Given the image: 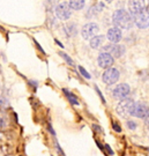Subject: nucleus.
Returning <instances> with one entry per match:
<instances>
[{
    "mask_svg": "<svg viewBox=\"0 0 149 156\" xmlns=\"http://www.w3.org/2000/svg\"><path fill=\"white\" fill-rule=\"evenodd\" d=\"M144 1L133 0V1H129V2H128V13H129L132 16H135V15H139V14L144 13Z\"/></svg>",
    "mask_w": 149,
    "mask_h": 156,
    "instance_id": "1a4fd4ad",
    "label": "nucleus"
},
{
    "mask_svg": "<svg viewBox=\"0 0 149 156\" xmlns=\"http://www.w3.org/2000/svg\"><path fill=\"white\" fill-rule=\"evenodd\" d=\"M112 128H113L116 132H118V133H120V132H122V127H120L117 123H112Z\"/></svg>",
    "mask_w": 149,
    "mask_h": 156,
    "instance_id": "412c9836",
    "label": "nucleus"
},
{
    "mask_svg": "<svg viewBox=\"0 0 149 156\" xmlns=\"http://www.w3.org/2000/svg\"><path fill=\"white\" fill-rule=\"evenodd\" d=\"M105 41V37L103 35H98V36H95L93 38L90 39V42H89V44H90V48L91 49H95V50H97L101 48V45L104 43Z\"/></svg>",
    "mask_w": 149,
    "mask_h": 156,
    "instance_id": "ddd939ff",
    "label": "nucleus"
},
{
    "mask_svg": "<svg viewBox=\"0 0 149 156\" xmlns=\"http://www.w3.org/2000/svg\"><path fill=\"white\" fill-rule=\"evenodd\" d=\"M134 106H135L134 101L131 100V98H126V100L120 101V102L118 103V105H117V108H116V111L120 117L127 118L128 116H132L133 115Z\"/></svg>",
    "mask_w": 149,
    "mask_h": 156,
    "instance_id": "f03ea898",
    "label": "nucleus"
},
{
    "mask_svg": "<svg viewBox=\"0 0 149 156\" xmlns=\"http://www.w3.org/2000/svg\"><path fill=\"white\" fill-rule=\"evenodd\" d=\"M129 91H131V88L127 83H122L119 86H117L116 88L113 89V97L117 98V100L124 101L127 98V96L129 95Z\"/></svg>",
    "mask_w": 149,
    "mask_h": 156,
    "instance_id": "423d86ee",
    "label": "nucleus"
},
{
    "mask_svg": "<svg viewBox=\"0 0 149 156\" xmlns=\"http://www.w3.org/2000/svg\"><path fill=\"white\" fill-rule=\"evenodd\" d=\"M102 50H103V52H106V53L111 55L113 57V59L115 58H120L125 53V48L118 44H108L103 46Z\"/></svg>",
    "mask_w": 149,
    "mask_h": 156,
    "instance_id": "39448f33",
    "label": "nucleus"
},
{
    "mask_svg": "<svg viewBox=\"0 0 149 156\" xmlns=\"http://www.w3.org/2000/svg\"><path fill=\"white\" fill-rule=\"evenodd\" d=\"M62 91L65 93V95L67 96V98H68V101L72 103L73 105H79V102H77L76 97H75V95H73L72 93H69L67 89H62Z\"/></svg>",
    "mask_w": 149,
    "mask_h": 156,
    "instance_id": "dca6fc26",
    "label": "nucleus"
},
{
    "mask_svg": "<svg viewBox=\"0 0 149 156\" xmlns=\"http://www.w3.org/2000/svg\"><path fill=\"white\" fill-rule=\"evenodd\" d=\"M119 76H120L119 71H118L117 68H115V67H111V68H108V69L103 73L102 80H103V82L106 84H113L119 80Z\"/></svg>",
    "mask_w": 149,
    "mask_h": 156,
    "instance_id": "7ed1b4c3",
    "label": "nucleus"
},
{
    "mask_svg": "<svg viewBox=\"0 0 149 156\" xmlns=\"http://www.w3.org/2000/svg\"><path fill=\"white\" fill-rule=\"evenodd\" d=\"M55 15L62 21H66L71 17L72 12H71V8L68 7L66 2H61L55 7Z\"/></svg>",
    "mask_w": 149,
    "mask_h": 156,
    "instance_id": "0eeeda50",
    "label": "nucleus"
},
{
    "mask_svg": "<svg viewBox=\"0 0 149 156\" xmlns=\"http://www.w3.org/2000/svg\"><path fill=\"white\" fill-rule=\"evenodd\" d=\"M127 127L131 128V129H135L137 128V124H135V122L129 120V122H127Z\"/></svg>",
    "mask_w": 149,
    "mask_h": 156,
    "instance_id": "aec40b11",
    "label": "nucleus"
},
{
    "mask_svg": "<svg viewBox=\"0 0 149 156\" xmlns=\"http://www.w3.org/2000/svg\"><path fill=\"white\" fill-rule=\"evenodd\" d=\"M112 21L117 28L131 29L134 23L133 16L125 9H117L112 15Z\"/></svg>",
    "mask_w": 149,
    "mask_h": 156,
    "instance_id": "f257e3e1",
    "label": "nucleus"
},
{
    "mask_svg": "<svg viewBox=\"0 0 149 156\" xmlns=\"http://www.w3.org/2000/svg\"><path fill=\"white\" fill-rule=\"evenodd\" d=\"M59 56H61L65 60H66L67 64H69V65H74V62H73L72 59H71V57L68 56V55H66L65 52H59Z\"/></svg>",
    "mask_w": 149,
    "mask_h": 156,
    "instance_id": "a211bd4d",
    "label": "nucleus"
},
{
    "mask_svg": "<svg viewBox=\"0 0 149 156\" xmlns=\"http://www.w3.org/2000/svg\"><path fill=\"white\" fill-rule=\"evenodd\" d=\"M144 125L149 128V113H148V116L144 118Z\"/></svg>",
    "mask_w": 149,
    "mask_h": 156,
    "instance_id": "393cba45",
    "label": "nucleus"
},
{
    "mask_svg": "<svg viewBox=\"0 0 149 156\" xmlns=\"http://www.w3.org/2000/svg\"><path fill=\"white\" fill-rule=\"evenodd\" d=\"M113 57L106 53V52H101L98 55V58H97V62H98V66L102 67V68H111V66L113 65Z\"/></svg>",
    "mask_w": 149,
    "mask_h": 156,
    "instance_id": "6e6552de",
    "label": "nucleus"
},
{
    "mask_svg": "<svg viewBox=\"0 0 149 156\" xmlns=\"http://www.w3.org/2000/svg\"><path fill=\"white\" fill-rule=\"evenodd\" d=\"M106 37H108V39L111 42V44H117V43L122 38V33L119 28L112 27V28H110L108 30Z\"/></svg>",
    "mask_w": 149,
    "mask_h": 156,
    "instance_id": "9b49d317",
    "label": "nucleus"
},
{
    "mask_svg": "<svg viewBox=\"0 0 149 156\" xmlns=\"http://www.w3.org/2000/svg\"><path fill=\"white\" fill-rule=\"evenodd\" d=\"M79 71H80V73H81V74H82V75L86 79H88V80L90 79V74H89V73L87 72V71H86V69H84L82 66H79Z\"/></svg>",
    "mask_w": 149,
    "mask_h": 156,
    "instance_id": "6ab92c4d",
    "label": "nucleus"
},
{
    "mask_svg": "<svg viewBox=\"0 0 149 156\" xmlns=\"http://www.w3.org/2000/svg\"><path fill=\"white\" fill-rule=\"evenodd\" d=\"M65 29H66V31L71 36H74V35H76V24H74V23H69V24H67L66 27H65Z\"/></svg>",
    "mask_w": 149,
    "mask_h": 156,
    "instance_id": "f3484780",
    "label": "nucleus"
},
{
    "mask_svg": "<svg viewBox=\"0 0 149 156\" xmlns=\"http://www.w3.org/2000/svg\"><path fill=\"white\" fill-rule=\"evenodd\" d=\"M95 89H96V91H97V94L99 95V97H101V100H102V101H103V102H104V103H105L104 97H103V95H102V93H101V90L98 89V87H96V86H95Z\"/></svg>",
    "mask_w": 149,
    "mask_h": 156,
    "instance_id": "4be33fe9",
    "label": "nucleus"
},
{
    "mask_svg": "<svg viewBox=\"0 0 149 156\" xmlns=\"http://www.w3.org/2000/svg\"><path fill=\"white\" fill-rule=\"evenodd\" d=\"M105 149L108 151V153H109L110 155H113V151H111V148H110V146L109 145H105Z\"/></svg>",
    "mask_w": 149,
    "mask_h": 156,
    "instance_id": "5701e85b",
    "label": "nucleus"
},
{
    "mask_svg": "<svg viewBox=\"0 0 149 156\" xmlns=\"http://www.w3.org/2000/svg\"><path fill=\"white\" fill-rule=\"evenodd\" d=\"M133 19H134V23L137 24V27H139L140 29H146L149 27V14L147 12L135 15L133 16Z\"/></svg>",
    "mask_w": 149,
    "mask_h": 156,
    "instance_id": "9d476101",
    "label": "nucleus"
},
{
    "mask_svg": "<svg viewBox=\"0 0 149 156\" xmlns=\"http://www.w3.org/2000/svg\"><path fill=\"white\" fill-rule=\"evenodd\" d=\"M103 2L102 1H99V2H97L96 5L94 6H91L90 7V9H89V12L87 13V16L88 17H91V16H94V15H97L99 12H101V9L103 8Z\"/></svg>",
    "mask_w": 149,
    "mask_h": 156,
    "instance_id": "2eb2a0df",
    "label": "nucleus"
},
{
    "mask_svg": "<svg viewBox=\"0 0 149 156\" xmlns=\"http://www.w3.org/2000/svg\"><path fill=\"white\" fill-rule=\"evenodd\" d=\"M147 13L149 14V5H148V7H147Z\"/></svg>",
    "mask_w": 149,
    "mask_h": 156,
    "instance_id": "cd10ccee",
    "label": "nucleus"
},
{
    "mask_svg": "<svg viewBox=\"0 0 149 156\" xmlns=\"http://www.w3.org/2000/svg\"><path fill=\"white\" fill-rule=\"evenodd\" d=\"M4 109V104H2V98H0V110Z\"/></svg>",
    "mask_w": 149,
    "mask_h": 156,
    "instance_id": "a878e982",
    "label": "nucleus"
},
{
    "mask_svg": "<svg viewBox=\"0 0 149 156\" xmlns=\"http://www.w3.org/2000/svg\"><path fill=\"white\" fill-rule=\"evenodd\" d=\"M84 4H86L84 0H69V1L67 2L68 7H69L71 9H75V11L82 9L83 7H84Z\"/></svg>",
    "mask_w": 149,
    "mask_h": 156,
    "instance_id": "4468645a",
    "label": "nucleus"
},
{
    "mask_svg": "<svg viewBox=\"0 0 149 156\" xmlns=\"http://www.w3.org/2000/svg\"><path fill=\"white\" fill-rule=\"evenodd\" d=\"M55 43H57V44H58V45H60L61 48H62V44H61V43H60V42H59V41H57V39H55Z\"/></svg>",
    "mask_w": 149,
    "mask_h": 156,
    "instance_id": "bb28decb",
    "label": "nucleus"
},
{
    "mask_svg": "<svg viewBox=\"0 0 149 156\" xmlns=\"http://www.w3.org/2000/svg\"><path fill=\"white\" fill-rule=\"evenodd\" d=\"M99 31V27L94 22H89L84 24L81 29V35H82L83 39H90L96 36V34Z\"/></svg>",
    "mask_w": 149,
    "mask_h": 156,
    "instance_id": "20e7f679",
    "label": "nucleus"
},
{
    "mask_svg": "<svg viewBox=\"0 0 149 156\" xmlns=\"http://www.w3.org/2000/svg\"><path fill=\"white\" fill-rule=\"evenodd\" d=\"M149 113V106L144 103H137L135 106H134V111H133V115L134 117L137 118H146Z\"/></svg>",
    "mask_w": 149,
    "mask_h": 156,
    "instance_id": "f8f14e48",
    "label": "nucleus"
},
{
    "mask_svg": "<svg viewBox=\"0 0 149 156\" xmlns=\"http://www.w3.org/2000/svg\"><path fill=\"white\" fill-rule=\"evenodd\" d=\"M5 127V122H4V119L0 117V131L2 129V128Z\"/></svg>",
    "mask_w": 149,
    "mask_h": 156,
    "instance_id": "b1692460",
    "label": "nucleus"
}]
</instances>
